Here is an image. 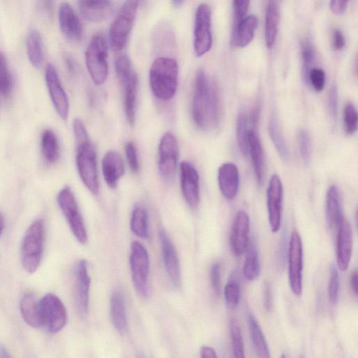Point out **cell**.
<instances>
[{
    "instance_id": "8d00e7d4",
    "label": "cell",
    "mask_w": 358,
    "mask_h": 358,
    "mask_svg": "<svg viewBox=\"0 0 358 358\" xmlns=\"http://www.w3.org/2000/svg\"><path fill=\"white\" fill-rule=\"evenodd\" d=\"M248 126L247 114L245 112H240L237 122V139L239 150L243 156H247L248 153V137L250 130Z\"/></svg>"
},
{
    "instance_id": "816d5d0a",
    "label": "cell",
    "mask_w": 358,
    "mask_h": 358,
    "mask_svg": "<svg viewBox=\"0 0 358 358\" xmlns=\"http://www.w3.org/2000/svg\"><path fill=\"white\" fill-rule=\"evenodd\" d=\"M263 298L266 310L268 312H271L273 310V295L272 286L269 283H266L265 285Z\"/></svg>"
},
{
    "instance_id": "f5cc1de1",
    "label": "cell",
    "mask_w": 358,
    "mask_h": 358,
    "mask_svg": "<svg viewBox=\"0 0 358 358\" xmlns=\"http://www.w3.org/2000/svg\"><path fill=\"white\" fill-rule=\"evenodd\" d=\"M345 37L339 30H335L333 32L332 45L336 50H342L345 46Z\"/></svg>"
},
{
    "instance_id": "2e32d148",
    "label": "cell",
    "mask_w": 358,
    "mask_h": 358,
    "mask_svg": "<svg viewBox=\"0 0 358 358\" xmlns=\"http://www.w3.org/2000/svg\"><path fill=\"white\" fill-rule=\"evenodd\" d=\"M163 261L168 276L175 287L181 284L180 263L176 248L164 229L159 231Z\"/></svg>"
},
{
    "instance_id": "ffe728a7",
    "label": "cell",
    "mask_w": 358,
    "mask_h": 358,
    "mask_svg": "<svg viewBox=\"0 0 358 358\" xmlns=\"http://www.w3.org/2000/svg\"><path fill=\"white\" fill-rule=\"evenodd\" d=\"M79 8L83 19L91 23L105 21L112 12L110 0H79Z\"/></svg>"
},
{
    "instance_id": "d4e9b609",
    "label": "cell",
    "mask_w": 358,
    "mask_h": 358,
    "mask_svg": "<svg viewBox=\"0 0 358 358\" xmlns=\"http://www.w3.org/2000/svg\"><path fill=\"white\" fill-rule=\"evenodd\" d=\"M259 26L258 18L254 15L245 17L235 23L232 36L233 44L238 48L247 46L253 39Z\"/></svg>"
},
{
    "instance_id": "94428289",
    "label": "cell",
    "mask_w": 358,
    "mask_h": 358,
    "mask_svg": "<svg viewBox=\"0 0 358 358\" xmlns=\"http://www.w3.org/2000/svg\"><path fill=\"white\" fill-rule=\"evenodd\" d=\"M67 66L70 71L73 72L74 70V63L71 59H67Z\"/></svg>"
},
{
    "instance_id": "277c9868",
    "label": "cell",
    "mask_w": 358,
    "mask_h": 358,
    "mask_svg": "<svg viewBox=\"0 0 358 358\" xmlns=\"http://www.w3.org/2000/svg\"><path fill=\"white\" fill-rule=\"evenodd\" d=\"M108 41L101 33L95 34L86 51L88 71L97 85L104 83L108 77Z\"/></svg>"
},
{
    "instance_id": "9f6ffc18",
    "label": "cell",
    "mask_w": 358,
    "mask_h": 358,
    "mask_svg": "<svg viewBox=\"0 0 358 358\" xmlns=\"http://www.w3.org/2000/svg\"><path fill=\"white\" fill-rule=\"evenodd\" d=\"M350 285L351 290L354 292L355 295H357V272L355 270L352 272L350 279Z\"/></svg>"
},
{
    "instance_id": "836d02e7",
    "label": "cell",
    "mask_w": 358,
    "mask_h": 358,
    "mask_svg": "<svg viewBox=\"0 0 358 358\" xmlns=\"http://www.w3.org/2000/svg\"><path fill=\"white\" fill-rule=\"evenodd\" d=\"M27 52L29 61L35 68H40L43 61V46L40 33L32 30L28 35Z\"/></svg>"
},
{
    "instance_id": "ee69618b",
    "label": "cell",
    "mask_w": 358,
    "mask_h": 358,
    "mask_svg": "<svg viewBox=\"0 0 358 358\" xmlns=\"http://www.w3.org/2000/svg\"><path fill=\"white\" fill-rule=\"evenodd\" d=\"M339 275L335 265L330 270V275L328 284V297L330 302L335 304L339 299Z\"/></svg>"
},
{
    "instance_id": "9a60e30c",
    "label": "cell",
    "mask_w": 358,
    "mask_h": 358,
    "mask_svg": "<svg viewBox=\"0 0 358 358\" xmlns=\"http://www.w3.org/2000/svg\"><path fill=\"white\" fill-rule=\"evenodd\" d=\"M181 187L183 197L192 209L199 206V177L195 168L189 162L183 161L180 166Z\"/></svg>"
},
{
    "instance_id": "8992f818",
    "label": "cell",
    "mask_w": 358,
    "mask_h": 358,
    "mask_svg": "<svg viewBox=\"0 0 358 358\" xmlns=\"http://www.w3.org/2000/svg\"><path fill=\"white\" fill-rule=\"evenodd\" d=\"M77 166L85 186L94 195L99 193V186L97 152L89 139L77 141Z\"/></svg>"
},
{
    "instance_id": "484cf974",
    "label": "cell",
    "mask_w": 358,
    "mask_h": 358,
    "mask_svg": "<svg viewBox=\"0 0 358 358\" xmlns=\"http://www.w3.org/2000/svg\"><path fill=\"white\" fill-rule=\"evenodd\" d=\"M344 217L341 195L336 186L329 188L326 195V220L330 229L338 228Z\"/></svg>"
},
{
    "instance_id": "f546056e",
    "label": "cell",
    "mask_w": 358,
    "mask_h": 358,
    "mask_svg": "<svg viewBox=\"0 0 358 358\" xmlns=\"http://www.w3.org/2000/svg\"><path fill=\"white\" fill-rule=\"evenodd\" d=\"M247 320L251 341L255 353H257L259 357H270L267 341L257 319H255L252 314L248 313Z\"/></svg>"
},
{
    "instance_id": "4dcf8cb0",
    "label": "cell",
    "mask_w": 358,
    "mask_h": 358,
    "mask_svg": "<svg viewBox=\"0 0 358 358\" xmlns=\"http://www.w3.org/2000/svg\"><path fill=\"white\" fill-rule=\"evenodd\" d=\"M41 152L46 162L56 163L60 157V146L56 133L51 130H45L41 137Z\"/></svg>"
},
{
    "instance_id": "bcb514c9",
    "label": "cell",
    "mask_w": 358,
    "mask_h": 358,
    "mask_svg": "<svg viewBox=\"0 0 358 358\" xmlns=\"http://www.w3.org/2000/svg\"><path fill=\"white\" fill-rule=\"evenodd\" d=\"M126 155L130 170L137 173L139 170V162L137 150L134 142H128L126 145Z\"/></svg>"
},
{
    "instance_id": "83f0119b",
    "label": "cell",
    "mask_w": 358,
    "mask_h": 358,
    "mask_svg": "<svg viewBox=\"0 0 358 358\" xmlns=\"http://www.w3.org/2000/svg\"><path fill=\"white\" fill-rule=\"evenodd\" d=\"M20 310L25 322L30 327L43 326L39 301L32 292L25 294L20 302Z\"/></svg>"
},
{
    "instance_id": "ac0fdd59",
    "label": "cell",
    "mask_w": 358,
    "mask_h": 358,
    "mask_svg": "<svg viewBox=\"0 0 358 358\" xmlns=\"http://www.w3.org/2000/svg\"><path fill=\"white\" fill-rule=\"evenodd\" d=\"M352 232L349 222L344 218L338 227L337 242V266L341 271L348 270L352 257Z\"/></svg>"
},
{
    "instance_id": "c3c4849f",
    "label": "cell",
    "mask_w": 358,
    "mask_h": 358,
    "mask_svg": "<svg viewBox=\"0 0 358 358\" xmlns=\"http://www.w3.org/2000/svg\"><path fill=\"white\" fill-rule=\"evenodd\" d=\"M250 0H233V8L236 23H238L247 14Z\"/></svg>"
},
{
    "instance_id": "d6a6232c",
    "label": "cell",
    "mask_w": 358,
    "mask_h": 358,
    "mask_svg": "<svg viewBox=\"0 0 358 358\" xmlns=\"http://www.w3.org/2000/svg\"><path fill=\"white\" fill-rule=\"evenodd\" d=\"M280 15L277 3L270 2L266 10V43L268 48H272L279 31Z\"/></svg>"
},
{
    "instance_id": "4fadbf2b",
    "label": "cell",
    "mask_w": 358,
    "mask_h": 358,
    "mask_svg": "<svg viewBox=\"0 0 358 358\" xmlns=\"http://www.w3.org/2000/svg\"><path fill=\"white\" fill-rule=\"evenodd\" d=\"M45 77L50 99L57 113L62 119L68 120L70 113L69 99L54 66H47Z\"/></svg>"
},
{
    "instance_id": "6da1fadb",
    "label": "cell",
    "mask_w": 358,
    "mask_h": 358,
    "mask_svg": "<svg viewBox=\"0 0 358 358\" xmlns=\"http://www.w3.org/2000/svg\"><path fill=\"white\" fill-rule=\"evenodd\" d=\"M219 101L216 86L206 72L197 71L192 102V116L195 125L208 130L216 127L219 120Z\"/></svg>"
},
{
    "instance_id": "3957f363",
    "label": "cell",
    "mask_w": 358,
    "mask_h": 358,
    "mask_svg": "<svg viewBox=\"0 0 358 358\" xmlns=\"http://www.w3.org/2000/svg\"><path fill=\"white\" fill-rule=\"evenodd\" d=\"M45 229L41 219L31 224L27 230L21 245V261L25 270L34 273L41 261L44 248Z\"/></svg>"
},
{
    "instance_id": "8fae6325",
    "label": "cell",
    "mask_w": 358,
    "mask_h": 358,
    "mask_svg": "<svg viewBox=\"0 0 358 358\" xmlns=\"http://www.w3.org/2000/svg\"><path fill=\"white\" fill-rule=\"evenodd\" d=\"M303 247L301 239L297 231L292 232L288 248V278L294 295L302 293Z\"/></svg>"
},
{
    "instance_id": "7dc6e473",
    "label": "cell",
    "mask_w": 358,
    "mask_h": 358,
    "mask_svg": "<svg viewBox=\"0 0 358 358\" xmlns=\"http://www.w3.org/2000/svg\"><path fill=\"white\" fill-rule=\"evenodd\" d=\"M328 110L331 119H337L338 111V89L336 84H333L328 94Z\"/></svg>"
},
{
    "instance_id": "d6986e66",
    "label": "cell",
    "mask_w": 358,
    "mask_h": 358,
    "mask_svg": "<svg viewBox=\"0 0 358 358\" xmlns=\"http://www.w3.org/2000/svg\"><path fill=\"white\" fill-rule=\"evenodd\" d=\"M59 20L61 32L72 42H79L83 36V28L75 12L68 3H63L59 9Z\"/></svg>"
},
{
    "instance_id": "b9f144b4",
    "label": "cell",
    "mask_w": 358,
    "mask_h": 358,
    "mask_svg": "<svg viewBox=\"0 0 358 358\" xmlns=\"http://www.w3.org/2000/svg\"><path fill=\"white\" fill-rule=\"evenodd\" d=\"M299 148L301 159L306 165L311 161L312 155V140L308 130H301L298 137Z\"/></svg>"
},
{
    "instance_id": "9c48e42d",
    "label": "cell",
    "mask_w": 358,
    "mask_h": 358,
    "mask_svg": "<svg viewBox=\"0 0 358 358\" xmlns=\"http://www.w3.org/2000/svg\"><path fill=\"white\" fill-rule=\"evenodd\" d=\"M43 326L50 333L61 331L68 322V312L61 299L48 293L39 301Z\"/></svg>"
},
{
    "instance_id": "7bdbcfd3",
    "label": "cell",
    "mask_w": 358,
    "mask_h": 358,
    "mask_svg": "<svg viewBox=\"0 0 358 358\" xmlns=\"http://www.w3.org/2000/svg\"><path fill=\"white\" fill-rule=\"evenodd\" d=\"M224 296L227 306L234 310L238 306L241 297V289L237 279L229 281L224 289Z\"/></svg>"
},
{
    "instance_id": "e575fe53",
    "label": "cell",
    "mask_w": 358,
    "mask_h": 358,
    "mask_svg": "<svg viewBox=\"0 0 358 358\" xmlns=\"http://www.w3.org/2000/svg\"><path fill=\"white\" fill-rule=\"evenodd\" d=\"M130 229L137 237L147 239L148 237V215L141 206H136L132 210Z\"/></svg>"
},
{
    "instance_id": "f907efd6",
    "label": "cell",
    "mask_w": 358,
    "mask_h": 358,
    "mask_svg": "<svg viewBox=\"0 0 358 358\" xmlns=\"http://www.w3.org/2000/svg\"><path fill=\"white\" fill-rule=\"evenodd\" d=\"M350 0H330V9L336 15L343 14L348 7Z\"/></svg>"
},
{
    "instance_id": "f1b7e54d",
    "label": "cell",
    "mask_w": 358,
    "mask_h": 358,
    "mask_svg": "<svg viewBox=\"0 0 358 358\" xmlns=\"http://www.w3.org/2000/svg\"><path fill=\"white\" fill-rule=\"evenodd\" d=\"M110 315L113 325L117 331L124 335L128 330L125 299L123 293L116 291L110 301Z\"/></svg>"
},
{
    "instance_id": "603a6c76",
    "label": "cell",
    "mask_w": 358,
    "mask_h": 358,
    "mask_svg": "<svg viewBox=\"0 0 358 358\" xmlns=\"http://www.w3.org/2000/svg\"><path fill=\"white\" fill-rule=\"evenodd\" d=\"M101 169L108 186L116 188L125 174V164L121 157L116 151H108L102 159Z\"/></svg>"
},
{
    "instance_id": "44dd1931",
    "label": "cell",
    "mask_w": 358,
    "mask_h": 358,
    "mask_svg": "<svg viewBox=\"0 0 358 358\" xmlns=\"http://www.w3.org/2000/svg\"><path fill=\"white\" fill-rule=\"evenodd\" d=\"M218 182L223 197L234 199L239 189L240 177L237 167L233 163L222 165L218 172Z\"/></svg>"
},
{
    "instance_id": "6f0895ef",
    "label": "cell",
    "mask_w": 358,
    "mask_h": 358,
    "mask_svg": "<svg viewBox=\"0 0 358 358\" xmlns=\"http://www.w3.org/2000/svg\"><path fill=\"white\" fill-rule=\"evenodd\" d=\"M10 355L8 351L7 348L3 346L0 345V357H10Z\"/></svg>"
},
{
    "instance_id": "db71d44e",
    "label": "cell",
    "mask_w": 358,
    "mask_h": 358,
    "mask_svg": "<svg viewBox=\"0 0 358 358\" xmlns=\"http://www.w3.org/2000/svg\"><path fill=\"white\" fill-rule=\"evenodd\" d=\"M200 356L202 358H216L217 357V354L214 348L203 346L201 348Z\"/></svg>"
},
{
    "instance_id": "11a10c76",
    "label": "cell",
    "mask_w": 358,
    "mask_h": 358,
    "mask_svg": "<svg viewBox=\"0 0 358 358\" xmlns=\"http://www.w3.org/2000/svg\"><path fill=\"white\" fill-rule=\"evenodd\" d=\"M42 4L46 13L52 16L54 10V0H42Z\"/></svg>"
},
{
    "instance_id": "7a4b0ae2",
    "label": "cell",
    "mask_w": 358,
    "mask_h": 358,
    "mask_svg": "<svg viewBox=\"0 0 358 358\" xmlns=\"http://www.w3.org/2000/svg\"><path fill=\"white\" fill-rule=\"evenodd\" d=\"M179 66L171 58L161 57L152 63L149 73L151 90L159 99L169 101L176 95Z\"/></svg>"
},
{
    "instance_id": "7402d4cb",
    "label": "cell",
    "mask_w": 358,
    "mask_h": 358,
    "mask_svg": "<svg viewBox=\"0 0 358 358\" xmlns=\"http://www.w3.org/2000/svg\"><path fill=\"white\" fill-rule=\"evenodd\" d=\"M77 301L82 315H86L89 309L91 279L88 274V263L81 261L76 270Z\"/></svg>"
},
{
    "instance_id": "52a82bcc",
    "label": "cell",
    "mask_w": 358,
    "mask_h": 358,
    "mask_svg": "<svg viewBox=\"0 0 358 358\" xmlns=\"http://www.w3.org/2000/svg\"><path fill=\"white\" fill-rule=\"evenodd\" d=\"M57 201L60 209L66 218L70 229L82 244L88 241V235L81 215L75 195L70 187H64L59 193Z\"/></svg>"
},
{
    "instance_id": "681fc988",
    "label": "cell",
    "mask_w": 358,
    "mask_h": 358,
    "mask_svg": "<svg viewBox=\"0 0 358 358\" xmlns=\"http://www.w3.org/2000/svg\"><path fill=\"white\" fill-rule=\"evenodd\" d=\"M211 284L214 291L218 295L221 291V268L219 263L212 265L210 270Z\"/></svg>"
},
{
    "instance_id": "ab89813d",
    "label": "cell",
    "mask_w": 358,
    "mask_h": 358,
    "mask_svg": "<svg viewBox=\"0 0 358 358\" xmlns=\"http://www.w3.org/2000/svg\"><path fill=\"white\" fill-rule=\"evenodd\" d=\"M230 329L234 356L237 358L245 357L241 330L236 319H233L231 320Z\"/></svg>"
},
{
    "instance_id": "5bb4252c",
    "label": "cell",
    "mask_w": 358,
    "mask_h": 358,
    "mask_svg": "<svg viewBox=\"0 0 358 358\" xmlns=\"http://www.w3.org/2000/svg\"><path fill=\"white\" fill-rule=\"evenodd\" d=\"M284 200V187L280 177L275 175L272 177L268 189V210L269 222L273 232H277L281 228Z\"/></svg>"
},
{
    "instance_id": "91938a15",
    "label": "cell",
    "mask_w": 358,
    "mask_h": 358,
    "mask_svg": "<svg viewBox=\"0 0 358 358\" xmlns=\"http://www.w3.org/2000/svg\"><path fill=\"white\" fill-rule=\"evenodd\" d=\"M172 2L175 8H180L184 4L186 0H172Z\"/></svg>"
},
{
    "instance_id": "4316f807",
    "label": "cell",
    "mask_w": 358,
    "mask_h": 358,
    "mask_svg": "<svg viewBox=\"0 0 358 358\" xmlns=\"http://www.w3.org/2000/svg\"><path fill=\"white\" fill-rule=\"evenodd\" d=\"M248 152L250 153L255 177L259 184L264 178V155L261 141L254 130H250L248 137Z\"/></svg>"
},
{
    "instance_id": "f35d334b",
    "label": "cell",
    "mask_w": 358,
    "mask_h": 358,
    "mask_svg": "<svg viewBox=\"0 0 358 358\" xmlns=\"http://www.w3.org/2000/svg\"><path fill=\"white\" fill-rule=\"evenodd\" d=\"M13 80L5 54L0 51V94L8 97L11 94Z\"/></svg>"
},
{
    "instance_id": "74e56055",
    "label": "cell",
    "mask_w": 358,
    "mask_h": 358,
    "mask_svg": "<svg viewBox=\"0 0 358 358\" xmlns=\"http://www.w3.org/2000/svg\"><path fill=\"white\" fill-rule=\"evenodd\" d=\"M301 52L303 62V75L308 81L309 72L316 59V51L313 43L308 39H304L301 43Z\"/></svg>"
},
{
    "instance_id": "1f68e13d",
    "label": "cell",
    "mask_w": 358,
    "mask_h": 358,
    "mask_svg": "<svg viewBox=\"0 0 358 358\" xmlns=\"http://www.w3.org/2000/svg\"><path fill=\"white\" fill-rule=\"evenodd\" d=\"M243 264V274L248 281L257 279L261 274V261L259 250L254 241H249Z\"/></svg>"
},
{
    "instance_id": "f6af8a7d",
    "label": "cell",
    "mask_w": 358,
    "mask_h": 358,
    "mask_svg": "<svg viewBox=\"0 0 358 358\" xmlns=\"http://www.w3.org/2000/svg\"><path fill=\"white\" fill-rule=\"evenodd\" d=\"M317 92H321L326 85V73L319 68H312L309 72L308 79Z\"/></svg>"
},
{
    "instance_id": "cb8c5ba5",
    "label": "cell",
    "mask_w": 358,
    "mask_h": 358,
    "mask_svg": "<svg viewBox=\"0 0 358 358\" xmlns=\"http://www.w3.org/2000/svg\"><path fill=\"white\" fill-rule=\"evenodd\" d=\"M123 88L124 110L131 126L135 122L138 79L135 71L119 81Z\"/></svg>"
},
{
    "instance_id": "d590c367",
    "label": "cell",
    "mask_w": 358,
    "mask_h": 358,
    "mask_svg": "<svg viewBox=\"0 0 358 358\" xmlns=\"http://www.w3.org/2000/svg\"><path fill=\"white\" fill-rule=\"evenodd\" d=\"M269 132L271 139L281 157L284 160H288L289 158L288 148L281 129L279 120L276 116H272L270 120Z\"/></svg>"
},
{
    "instance_id": "30bf717a",
    "label": "cell",
    "mask_w": 358,
    "mask_h": 358,
    "mask_svg": "<svg viewBox=\"0 0 358 358\" xmlns=\"http://www.w3.org/2000/svg\"><path fill=\"white\" fill-rule=\"evenodd\" d=\"M130 265L133 285L143 297L148 295V280L150 270L149 255L146 248L139 241L131 244Z\"/></svg>"
},
{
    "instance_id": "680465c9",
    "label": "cell",
    "mask_w": 358,
    "mask_h": 358,
    "mask_svg": "<svg viewBox=\"0 0 358 358\" xmlns=\"http://www.w3.org/2000/svg\"><path fill=\"white\" fill-rule=\"evenodd\" d=\"M6 226L5 219L3 216L0 214V236H1Z\"/></svg>"
},
{
    "instance_id": "6125c7cd",
    "label": "cell",
    "mask_w": 358,
    "mask_h": 358,
    "mask_svg": "<svg viewBox=\"0 0 358 358\" xmlns=\"http://www.w3.org/2000/svg\"><path fill=\"white\" fill-rule=\"evenodd\" d=\"M0 96H1V94H0Z\"/></svg>"
},
{
    "instance_id": "ba28073f",
    "label": "cell",
    "mask_w": 358,
    "mask_h": 358,
    "mask_svg": "<svg viewBox=\"0 0 358 358\" xmlns=\"http://www.w3.org/2000/svg\"><path fill=\"white\" fill-rule=\"evenodd\" d=\"M212 10L207 4H200L196 10L194 26V50L197 57H202L211 50Z\"/></svg>"
},
{
    "instance_id": "e0dca14e",
    "label": "cell",
    "mask_w": 358,
    "mask_h": 358,
    "mask_svg": "<svg viewBox=\"0 0 358 358\" xmlns=\"http://www.w3.org/2000/svg\"><path fill=\"white\" fill-rule=\"evenodd\" d=\"M249 231L250 218L244 211L240 210L235 217L230 235L231 248L237 257L243 254L247 248Z\"/></svg>"
},
{
    "instance_id": "60d3db41",
    "label": "cell",
    "mask_w": 358,
    "mask_h": 358,
    "mask_svg": "<svg viewBox=\"0 0 358 358\" xmlns=\"http://www.w3.org/2000/svg\"><path fill=\"white\" fill-rule=\"evenodd\" d=\"M344 126L348 135H352L357 130V112L351 102H348L344 110Z\"/></svg>"
},
{
    "instance_id": "7c38bea8",
    "label": "cell",
    "mask_w": 358,
    "mask_h": 358,
    "mask_svg": "<svg viewBox=\"0 0 358 358\" xmlns=\"http://www.w3.org/2000/svg\"><path fill=\"white\" fill-rule=\"evenodd\" d=\"M179 159V146L176 137L170 132L163 135L159 145V167L161 175L172 181L176 175Z\"/></svg>"
},
{
    "instance_id": "5b68a950",
    "label": "cell",
    "mask_w": 358,
    "mask_h": 358,
    "mask_svg": "<svg viewBox=\"0 0 358 358\" xmlns=\"http://www.w3.org/2000/svg\"><path fill=\"white\" fill-rule=\"evenodd\" d=\"M139 0H126L110 28L109 39L114 51L123 50L129 40L136 19Z\"/></svg>"
}]
</instances>
